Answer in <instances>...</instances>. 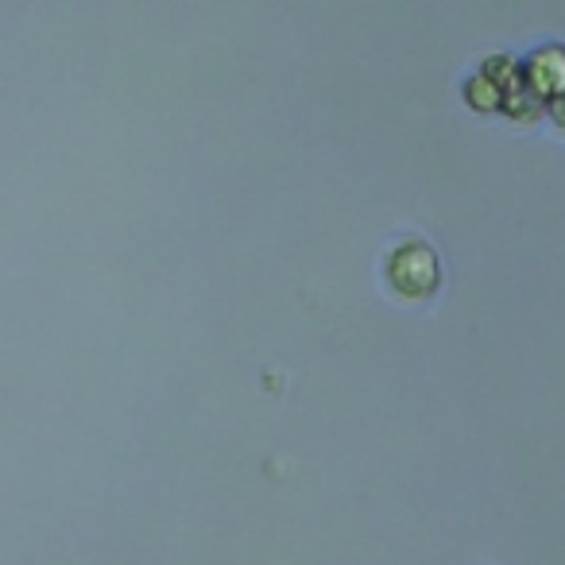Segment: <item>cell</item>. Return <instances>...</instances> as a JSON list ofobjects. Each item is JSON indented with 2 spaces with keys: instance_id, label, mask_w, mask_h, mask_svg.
I'll return each mask as SVG.
<instances>
[{
  "instance_id": "3",
  "label": "cell",
  "mask_w": 565,
  "mask_h": 565,
  "mask_svg": "<svg viewBox=\"0 0 565 565\" xmlns=\"http://www.w3.org/2000/svg\"><path fill=\"white\" fill-rule=\"evenodd\" d=\"M465 97H469V102L477 105V109H484V113H492V109H500V105H503V94L492 86V82L484 78V74L469 82V89H465Z\"/></svg>"
},
{
  "instance_id": "4",
  "label": "cell",
  "mask_w": 565,
  "mask_h": 565,
  "mask_svg": "<svg viewBox=\"0 0 565 565\" xmlns=\"http://www.w3.org/2000/svg\"><path fill=\"white\" fill-rule=\"evenodd\" d=\"M550 113H554V120H557V125L565 128V94L557 97V102H554V109H550Z\"/></svg>"
},
{
  "instance_id": "1",
  "label": "cell",
  "mask_w": 565,
  "mask_h": 565,
  "mask_svg": "<svg viewBox=\"0 0 565 565\" xmlns=\"http://www.w3.org/2000/svg\"><path fill=\"white\" fill-rule=\"evenodd\" d=\"M387 279L403 299H426L438 287V256L430 244L407 241L387 256Z\"/></svg>"
},
{
  "instance_id": "2",
  "label": "cell",
  "mask_w": 565,
  "mask_h": 565,
  "mask_svg": "<svg viewBox=\"0 0 565 565\" xmlns=\"http://www.w3.org/2000/svg\"><path fill=\"white\" fill-rule=\"evenodd\" d=\"M523 89L531 97H562L565 94V51L562 47H546V51H534L526 58V71H523Z\"/></svg>"
}]
</instances>
